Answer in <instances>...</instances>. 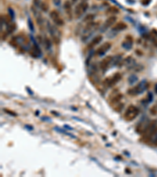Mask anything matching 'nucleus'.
Returning <instances> with one entry per match:
<instances>
[{
	"mask_svg": "<svg viewBox=\"0 0 157 177\" xmlns=\"http://www.w3.org/2000/svg\"><path fill=\"white\" fill-rule=\"evenodd\" d=\"M157 134V121H150L148 124L145 128H144V131H142V139L144 141H149L152 137L156 136Z\"/></svg>",
	"mask_w": 157,
	"mask_h": 177,
	"instance_id": "nucleus-1",
	"label": "nucleus"
},
{
	"mask_svg": "<svg viewBox=\"0 0 157 177\" xmlns=\"http://www.w3.org/2000/svg\"><path fill=\"white\" fill-rule=\"evenodd\" d=\"M140 110L135 105H130L124 113V117L126 121H132L138 116Z\"/></svg>",
	"mask_w": 157,
	"mask_h": 177,
	"instance_id": "nucleus-2",
	"label": "nucleus"
},
{
	"mask_svg": "<svg viewBox=\"0 0 157 177\" xmlns=\"http://www.w3.org/2000/svg\"><path fill=\"white\" fill-rule=\"evenodd\" d=\"M147 87H148V84L146 81H142L140 82L138 84H137L135 87H132L130 89H129L127 91V93L129 95L131 96H134V95H138L140 94H142L146 90Z\"/></svg>",
	"mask_w": 157,
	"mask_h": 177,
	"instance_id": "nucleus-3",
	"label": "nucleus"
},
{
	"mask_svg": "<svg viewBox=\"0 0 157 177\" xmlns=\"http://www.w3.org/2000/svg\"><path fill=\"white\" fill-rule=\"evenodd\" d=\"M121 77L122 76L119 72H116L112 77L106 78L104 81V84L108 87H113L114 85H116L119 80H121Z\"/></svg>",
	"mask_w": 157,
	"mask_h": 177,
	"instance_id": "nucleus-4",
	"label": "nucleus"
},
{
	"mask_svg": "<svg viewBox=\"0 0 157 177\" xmlns=\"http://www.w3.org/2000/svg\"><path fill=\"white\" fill-rule=\"evenodd\" d=\"M50 17L52 19V21H54V23L57 26H63L64 24V20L60 16L59 13L57 11H52L50 13Z\"/></svg>",
	"mask_w": 157,
	"mask_h": 177,
	"instance_id": "nucleus-5",
	"label": "nucleus"
},
{
	"mask_svg": "<svg viewBox=\"0 0 157 177\" xmlns=\"http://www.w3.org/2000/svg\"><path fill=\"white\" fill-rule=\"evenodd\" d=\"M88 9V4L86 2H82L79 3L75 9V17L76 18H80L81 16L85 13Z\"/></svg>",
	"mask_w": 157,
	"mask_h": 177,
	"instance_id": "nucleus-6",
	"label": "nucleus"
},
{
	"mask_svg": "<svg viewBox=\"0 0 157 177\" xmlns=\"http://www.w3.org/2000/svg\"><path fill=\"white\" fill-rule=\"evenodd\" d=\"M98 23H95V22H90V23H87V25L85 26L84 28V30H83V36L82 38H87L88 36H90V33L93 32L94 31H95V29L98 27Z\"/></svg>",
	"mask_w": 157,
	"mask_h": 177,
	"instance_id": "nucleus-7",
	"label": "nucleus"
},
{
	"mask_svg": "<svg viewBox=\"0 0 157 177\" xmlns=\"http://www.w3.org/2000/svg\"><path fill=\"white\" fill-rule=\"evenodd\" d=\"M47 29L49 31L50 36H52V38L54 39L55 43H58V40H59V38H58V35H57V28H55L54 26L52 25L50 22L49 21H47Z\"/></svg>",
	"mask_w": 157,
	"mask_h": 177,
	"instance_id": "nucleus-8",
	"label": "nucleus"
},
{
	"mask_svg": "<svg viewBox=\"0 0 157 177\" xmlns=\"http://www.w3.org/2000/svg\"><path fill=\"white\" fill-rule=\"evenodd\" d=\"M113 58L112 56H107L105 58L101 60V62H100V69L103 72H105L106 70H108V68L111 65V63L112 62Z\"/></svg>",
	"mask_w": 157,
	"mask_h": 177,
	"instance_id": "nucleus-9",
	"label": "nucleus"
},
{
	"mask_svg": "<svg viewBox=\"0 0 157 177\" xmlns=\"http://www.w3.org/2000/svg\"><path fill=\"white\" fill-rule=\"evenodd\" d=\"M64 10L65 11V14L68 19L71 21L72 19V3L70 0H66L64 3Z\"/></svg>",
	"mask_w": 157,
	"mask_h": 177,
	"instance_id": "nucleus-10",
	"label": "nucleus"
},
{
	"mask_svg": "<svg viewBox=\"0 0 157 177\" xmlns=\"http://www.w3.org/2000/svg\"><path fill=\"white\" fill-rule=\"evenodd\" d=\"M111 46H112V44L108 42H106L104 44H102L100 47H98L97 51H96V54L98 56H102L105 54L106 52L108 51V50L111 48Z\"/></svg>",
	"mask_w": 157,
	"mask_h": 177,
	"instance_id": "nucleus-11",
	"label": "nucleus"
},
{
	"mask_svg": "<svg viewBox=\"0 0 157 177\" xmlns=\"http://www.w3.org/2000/svg\"><path fill=\"white\" fill-rule=\"evenodd\" d=\"M116 17L112 16V17H109L108 18L106 19V21H105V23L103 25V30H106L108 28H110L114 24L116 23Z\"/></svg>",
	"mask_w": 157,
	"mask_h": 177,
	"instance_id": "nucleus-12",
	"label": "nucleus"
},
{
	"mask_svg": "<svg viewBox=\"0 0 157 177\" xmlns=\"http://www.w3.org/2000/svg\"><path fill=\"white\" fill-rule=\"evenodd\" d=\"M133 46V38L130 36H127L126 39L122 43V46L126 50H130Z\"/></svg>",
	"mask_w": 157,
	"mask_h": 177,
	"instance_id": "nucleus-13",
	"label": "nucleus"
},
{
	"mask_svg": "<svg viewBox=\"0 0 157 177\" xmlns=\"http://www.w3.org/2000/svg\"><path fill=\"white\" fill-rule=\"evenodd\" d=\"M122 98H123L122 94H116L111 100V105H113L114 107H116L117 105L120 104V101L122 100Z\"/></svg>",
	"mask_w": 157,
	"mask_h": 177,
	"instance_id": "nucleus-14",
	"label": "nucleus"
},
{
	"mask_svg": "<svg viewBox=\"0 0 157 177\" xmlns=\"http://www.w3.org/2000/svg\"><path fill=\"white\" fill-rule=\"evenodd\" d=\"M102 36H95L94 38L90 41V43L89 44V45H88V48H93L94 46H97L98 44H99L101 42V40H102Z\"/></svg>",
	"mask_w": 157,
	"mask_h": 177,
	"instance_id": "nucleus-15",
	"label": "nucleus"
},
{
	"mask_svg": "<svg viewBox=\"0 0 157 177\" xmlns=\"http://www.w3.org/2000/svg\"><path fill=\"white\" fill-rule=\"evenodd\" d=\"M126 27H127V25H126L125 23H124V22H119V23L116 24V25L112 28V31L114 32L123 31L124 29H126Z\"/></svg>",
	"mask_w": 157,
	"mask_h": 177,
	"instance_id": "nucleus-16",
	"label": "nucleus"
},
{
	"mask_svg": "<svg viewBox=\"0 0 157 177\" xmlns=\"http://www.w3.org/2000/svg\"><path fill=\"white\" fill-rule=\"evenodd\" d=\"M44 44H45L46 48H47V50H50V49L51 48V42H50V39L48 38V37H45V39H44Z\"/></svg>",
	"mask_w": 157,
	"mask_h": 177,
	"instance_id": "nucleus-17",
	"label": "nucleus"
},
{
	"mask_svg": "<svg viewBox=\"0 0 157 177\" xmlns=\"http://www.w3.org/2000/svg\"><path fill=\"white\" fill-rule=\"evenodd\" d=\"M94 19V14H88V15L86 16V18H84V22L90 23V22H92V21H93Z\"/></svg>",
	"mask_w": 157,
	"mask_h": 177,
	"instance_id": "nucleus-18",
	"label": "nucleus"
},
{
	"mask_svg": "<svg viewBox=\"0 0 157 177\" xmlns=\"http://www.w3.org/2000/svg\"><path fill=\"white\" fill-rule=\"evenodd\" d=\"M150 113H152V115H156L157 114V105L152 106V109L150 110Z\"/></svg>",
	"mask_w": 157,
	"mask_h": 177,
	"instance_id": "nucleus-19",
	"label": "nucleus"
},
{
	"mask_svg": "<svg viewBox=\"0 0 157 177\" xmlns=\"http://www.w3.org/2000/svg\"><path fill=\"white\" fill-rule=\"evenodd\" d=\"M29 28H30V30H31V32H34V25H33V22L31 21V20L29 18Z\"/></svg>",
	"mask_w": 157,
	"mask_h": 177,
	"instance_id": "nucleus-20",
	"label": "nucleus"
},
{
	"mask_svg": "<svg viewBox=\"0 0 157 177\" xmlns=\"http://www.w3.org/2000/svg\"><path fill=\"white\" fill-rule=\"evenodd\" d=\"M107 12H111V13H118L119 11H118V9H116V8L111 7L110 9H108V11H107Z\"/></svg>",
	"mask_w": 157,
	"mask_h": 177,
	"instance_id": "nucleus-21",
	"label": "nucleus"
},
{
	"mask_svg": "<svg viewBox=\"0 0 157 177\" xmlns=\"http://www.w3.org/2000/svg\"><path fill=\"white\" fill-rule=\"evenodd\" d=\"M137 80V78L135 77L134 76H131V77L129 78V81H130V84H134L135 82V80Z\"/></svg>",
	"mask_w": 157,
	"mask_h": 177,
	"instance_id": "nucleus-22",
	"label": "nucleus"
},
{
	"mask_svg": "<svg viewBox=\"0 0 157 177\" xmlns=\"http://www.w3.org/2000/svg\"><path fill=\"white\" fill-rule=\"evenodd\" d=\"M151 2V0H142V4L144 6H147L148 4H149V3Z\"/></svg>",
	"mask_w": 157,
	"mask_h": 177,
	"instance_id": "nucleus-23",
	"label": "nucleus"
},
{
	"mask_svg": "<svg viewBox=\"0 0 157 177\" xmlns=\"http://www.w3.org/2000/svg\"><path fill=\"white\" fill-rule=\"evenodd\" d=\"M8 10H9V12H10L11 17H12V18H14V13H13V10H12V8H9Z\"/></svg>",
	"mask_w": 157,
	"mask_h": 177,
	"instance_id": "nucleus-24",
	"label": "nucleus"
},
{
	"mask_svg": "<svg viewBox=\"0 0 157 177\" xmlns=\"http://www.w3.org/2000/svg\"><path fill=\"white\" fill-rule=\"evenodd\" d=\"M54 3L56 6H59L61 4V0H54Z\"/></svg>",
	"mask_w": 157,
	"mask_h": 177,
	"instance_id": "nucleus-25",
	"label": "nucleus"
},
{
	"mask_svg": "<svg viewBox=\"0 0 157 177\" xmlns=\"http://www.w3.org/2000/svg\"><path fill=\"white\" fill-rule=\"evenodd\" d=\"M155 91H156V93H157V84H156V86H155Z\"/></svg>",
	"mask_w": 157,
	"mask_h": 177,
	"instance_id": "nucleus-26",
	"label": "nucleus"
},
{
	"mask_svg": "<svg viewBox=\"0 0 157 177\" xmlns=\"http://www.w3.org/2000/svg\"><path fill=\"white\" fill-rule=\"evenodd\" d=\"M77 0H72V2H76Z\"/></svg>",
	"mask_w": 157,
	"mask_h": 177,
	"instance_id": "nucleus-27",
	"label": "nucleus"
},
{
	"mask_svg": "<svg viewBox=\"0 0 157 177\" xmlns=\"http://www.w3.org/2000/svg\"><path fill=\"white\" fill-rule=\"evenodd\" d=\"M156 145L157 146V139H156Z\"/></svg>",
	"mask_w": 157,
	"mask_h": 177,
	"instance_id": "nucleus-28",
	"label": "nucleus"
}]
</instances>
